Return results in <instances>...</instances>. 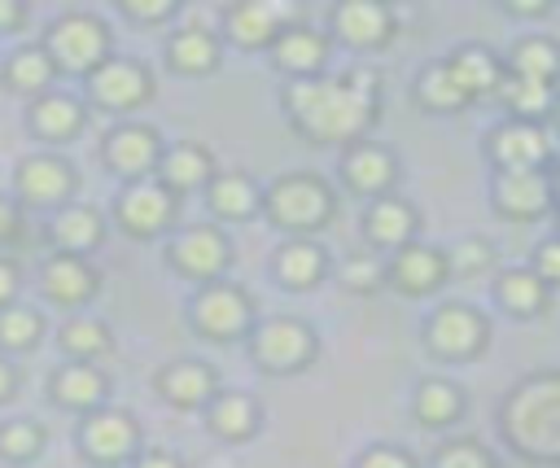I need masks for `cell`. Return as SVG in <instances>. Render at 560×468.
<instances>
[{
    "mask_svg": "<svg viewBox=\"0 0 560 468\" xmlns=\"http://www.w3.org/2000/svg\"><path fill=\"white\" fill-rule=\"evenodd\" d=\"M446 280H451V262L446 249L438 245L411 241L385 258V284L402 297H433L438 289H446Z\"/></svg>",
    "mask_w": 560,
    "mask_h": 468,
    "instance_id": "18",
    "label": "cell"
},
{
    "mask_svg": "<svg viewBox=\"0 0 560 468\" xmlns=\"http://www.w3.org/2000/svg\"><path fill=\"white\" fill-rule=\"evenodd\" d=\"M503 13L508 17H547L551 0H503Z\"/></svg>",
    "mask_w": 560,
    "mask_h": 468,
    "instance_id": "52",
    "label": "cell"
},
{
    "mask_svg": "<svg viewBox=\"0 0 560 468\" xmlns=\"http://www.w3.org/2000/svg\"><path fill=\"white\" fill-rule=\"evenodd\" d=\"M57 350L70 363H101L114 354V328L101 315H70L57 328Z\"/></svg>",
    "mask_w": 560,
    "mask_h": 468,
    "instance_id": "35",
    "label": "cell"
},
{
    "mask_svg": "<svg viewBox=\"0 0 560 468\" xmlns=\"http://www.w3.org/2000/svg\"><path fill=\"white\" fill-rule=\"evenodd\" d=\"M411 411L424 429H451L464 411H468V398L455 381H442V376H429L416 385V398H411Z\"/></svg>",
    "mask_w": 560,
    "mask_h": 468,
    "instance_id": "37",
    "label": "cell"
},
{
    "mask_svg": "<svg viewBox=\"0 0 560 468\" xmlns=\"http://www.w3.org/2000/svg\"><path fill=\"white\" fill-rule=\"evenodd\" d=\"M162 149H166V140H162L158 127H149V122H140V118H122V122H114V127L105 131V140H101V166H105L109 175H118L122 184L149 179V175L158 171Z\"/></svg>",
    "mask_w": 560,
    "mask_h": 468,
    "instance_id": "13",
    "label": "cell"
},
{
    "mask_svg": "<svg viewBox=\"0 0 560 468\" xmlns=\"http://www.w3.org/2000/svg\"><path fill=\"white\" fill-rule=\"evenodd\" d=\"M74 446L92 468H127L144 446V429L127 407L105 402L79 420Z\"/></svg>",
    "mask_w": 560,
    "mask_h": 468,
    "instance_id": "9",
    "label": "cell"
},
{
    "mask_svg": "<svg viewBox=\"0 0 560 468\" xmlns=\"http://www.w3.org/2000/svg\"><path fill=\"white\" fill-rule=\"evenodd\" d=\"M494 96L503 101L508 118L534 122V127H547L551 114H556V105H560V87H551V83H529V79H512V74L503 79V87H499Z\"/></svg>",
    "mask_w": 560,
    "mask_h": 468,
    "instance_id": "36",
    "label": "cell"
},
{
    "mask_svg": "<svg viewBox=\"0 0 560 468\" xmlns=\"http://www.w3.org/2000/svg\"><path fill=\"white\" fill-rule=\"evenodd\" d=\"M109 389L114 385H109V376H105L101 363H70V359H61L48 372V385H44L48 402L61 407V411H74V416H88V411L105 407L109 402Z\"/></svg>",
    "mask_w": 560,
    "mask_h": 468,
    "instance_id": "22",
    "label": "cell"
},
{
    "mask_svg": "<svg viewBox=\"0 0 560 468\" xmlns=\"http://www.w3.org/2000/svg\"><path fill=\"white\" fill-rule=\"evenodd\" d=\"M153 92H158L153 66L140 61V57H127V52L105 57L83 79V105H92L101 114H136L153 101Z\"/></svg>",
    "mask_w": 560,
    "mask_h": 468,
    "instance_id": "7",
    "label": "cell"
},
{
    "mask_svg": "<svg viewBox=\"0 0 560 468\" xmlns=\"http://www.w3.org/2000/svg\"><path fill=\"white\" fill-rule=\"evenodd\" d=\"M490 201L508 223H538L556 210L551 171H494Z\"/></svg>",
    "mask_w": 560,
    "mask_h": 468,
    "instance_id": "17",
    "label": "cell"
},
{
    "mask_svg": "<svg viewBox=\"0 0 560 468\" xmlns=\"http://www.w3.org/2000/svg\"><path fill=\"white\" fill-rule=\"evenodd\" d=\"M22 210H61L79 197V166L57 149H35L13 162V192Z\"/></svg>",
    "mask_w": 560,
    "mask_h": 468,
    "instance_id": "8",
    "label": "cell"
},
{
    "mask_svg": "<svg viewBox=\"0 0 560 468\" xmlns=\"http://www.w3.org/2000/svg\"><path fill=\"white\" fill-rule=\"evenodd\" d=\"M551 184H556V206H560V162H556V171H551Z\"/></svg>",
    "mask_w": 560,
    "mask_h": 468,
    "instance_id": "53",
    "label": "cell"
},
{
    "mask_svg": "<svg viewBox=\"0 0 560 468\" xmlns=\"http://www.w3.org/2000/svg\"><path fill=\"white\" fill-rule=\"evenodd\" d=\"M31 22V9L22 0H0V35H22Z\"/></svg>",
    "mask_w": 560,
    "mask_h": 468,
    "instance_id": "49",
    "label": "cell"
},
{
    "mask_svg": "<svg viewBox=\"0 0 560 468\" xmlns=\"http://www.w3.org/2000/svg\"><path fill=\"white\" fill-rule=\"evenodd\" d=\"M276 232L289 236H319L337 219V192L315 171H284L262 188V210Z\"/></svg>",
    "mask_w": 560,
    "mask_h": 468,
    "instance_id": "2",
    "label": "cell"
},
{
    "mask_svg": "<svg viewBox=\"0 0 560 468\" xmlns=\"http://www.w3.org/2000/svg\"><path fill=\"white\" fill-rule=\"evenodd\" d=\"M429 468H499V464H494V455L481 437H446L433 451Z\"/></svg>",
    "mask_w": 560,
    "mask_h": 468,
    "instance_id": "42",
    "label": "cell"
},
{
    "mask_svg": "<svg viewBox=\"0 0 560 468\" xmlns=\"http://www.w3.org/2000/svg\"><path fill=\"white\" fill-rule=\"evenodd\" d=\"M127 468H184V459L175 451H166V446H140V455Z\"/></svg>",
    "mask_w": 560,
    "mask_h": 468,
    "instance_id": "50",
    "label": "cell"
},
{
    "mask_svg": "<svg viewBox=\"0 0 560 468\" xmlns=\"http://www.w3.org/2000/svg\"><path fill=\"white\" fill-rule=\"evenodd\" d=\"M52 79H57V66L48 61V52H44L39 44H18V48L0 61V87H4L9 96L35 101V96L52 92Z\"/></svg>",
    "mask_w": 560,
    "mask_h": 468,
    "instance_id": "32",
    "label": "cell"
},
{
    "mask_svg": "<svg viewBox=\"0 0 560 468\" xmlns=\"http://www.w3.org/2000/svg\"><path fill=\"white\" fill-rule=\"evenodd\" d=\"M337 175H341V184H346L354 197L376 201V197H389V192L398 188L402 166H398V153H394L389 144H381V140H354V144L341 149Z\"/></svg>",
    "mask_w": 560,
    "mask_h": 468,
    "instance_id": "16",
    "label": "cell"
},
{
    "mask_svg": "<svg viewBox=\"0 0 560 468\" xmlns=\"http://www.w3.org/2000/svg\"><path fill=\"white\" fill-rule=\"evenodd\" d=\"M162 57H166V70H175V74H184V79H206V74H214L219 61H223V39H219L214 26L184 22V26H175V31L166 35Z\"/></svg>",
    "mask_w": 560,
    "mask_h": 468,
    "instance_id": "26",
    "label": "cell"
},
{
    "mask_svg": "<svg viewBox=\"0 0 560 468\" xmlns=\"http://www.w3.org/2000/svg\"><path fill=\"white\" fill-rule=\"evenodd\" d=\"M0 468H4V464H0Z\"/></svg>",
    "mask_w": 560,
    "mask_h": 468,
    "instance_id": "55",
    "label": "cell"
},
{
    "mask_svg": "<svg viewBox=\"0 0 560 468\" xmlns=\"http://www.w3.org/2000/svg\"><path fill=\"white\" fill-rule=\"evenodd\" d=\"M398 22H394V9L381 4V0H337L328 9V39L332 44H346L354 52H376L394 39Z\"/></svg>",
    "mask_w": 560,
    "mask_h": 468,
    "instance_id": "15",
    "label": "cell"
},
{
    "mask_svg": "<svg viewBox=\"0 0 560 468\" xmlns=\"http://www.w3.org/2000/svg\"><path fill=\"white\" fill-rule=\"evenodd\" d=\"M162 258L175 276L184 280H197V284H210V280H228L232 262H236V249H232V236L219 227V223H184L166 236L162 245Z\"/></svg>",
    "mask_w": 560,
    "mask_h": 468,
    "instance_id": "5",
    "label": "cell"
},
{
    "mask_svg": "<svg viewBox=\"0 0 560 468\" xmlns=\"http://www.w3.org/2000/svg\"><path fill=\"white\" fill-rule=\"evenodd\" d=\"M188 324L201 341H245L249 328L258 324V311H254V297L236 284V280H210V284H197L192 302H188Z\"/></svg>",
    "mask_w": 560,
    "mask_h": 468,
    "instance_id": "6",
    "label": "cell"
},
{
    "mask_svg": "<svg viewBox=\"0 0 560 468\" xmlns=\"http://www.w3.org/2000/svg\"><path fill=\"white\" fill-rule=\"evenodd\" d=\"M416 236H420V210L407 197L389 192V197L368 201V210H363V241H368L372 254L385 258V254L411 245Z\"/></svg>",
    "mask_w": 560,
    "mask_h": 468,
    "instance_id": "24",
    "label": "cell"
},
{
    "mask_svg": "<svg viewBox=\"0 0 560 468\" xmlns=\"http://www.w3.org/2000/svg\"><path fill=\"white\" fill-rule=\"evenodd\" d=\"M556 214H560V206H556ZM556 236H560V232H556Z\"/></svg>",
    "mask_w": 560,
    "mask_h": 468,
    "instance_id": "54",
    "label": "cell"
},
{
    "mask_svg": "<svg viewBox=\"0 0 560 468\" xmlns=\"http://www.w3.org/2000/svg\"><path fill=\"white\" fill-rule=\"evenodd\" d=\"M424 346L442 363H472L490 346V319L468 302H442L424 324Z\"/></svg>",
    "mask_w": 560,
    "mask_h": 468,
    "instance_id": "11",
    "label": "cell"
},
{
    "mask_svg": "<svg viewBox=\"0 0 560 468\" xmlns=\"http://www.w3.org/2000/svg\"><path fill=\"white\" fill-rule=\"evenodd\" d=\"M44 337H48V319H44L35 306L13 302V306H4V311H0V354L22 359V354L39 350V341H44Z\"/></svg>",
    "mask_w": 560,
    "mask_h": 468,
    "instance_id": "39",
    "label": "cell"
},
{
    "mask_svg": "<svg viewBox=\"0 0 560 468\" xmlns=\"http://www.w3.org/2000/svg\"><path fill=\"white\" fill-rule=\"evenodd\" d=\"M486 157L494 162V171H556L560 144L551 127L503 118L499 127L486 131Z\"/></svg>",
    "mask_w": 560,
    "mask_h": 468,
    "instance_id": "12",
    "label": "cell"
},
{
    "mask_svg": "<svg viewBox=\"0 0 560 468\" xmlns=\"http://www.w3.org/2000/svg\"><path fill=\"white\" fill-rule=\"evenodd\" d=\"M201 420H206V433L210 437L236 446V442L258 437V429H262V402L249 389H219L201 407Z\"/></svg>",
    "mask_w": 560,
    "mask_h": 468,
    "instance_id": "28",
    "label": "cell"
},
{
    "mask_svg": "<svg viewBox=\"0 0 560 468\" xmlns=\"http://www.w3.org/2000/svg\"><path fill=\"white\" fill-rule=\"evenodd\" d=\"M48 446V429L35 416H13L0 424V464L4 468H31Z\"/></svg>",
    "mask_w": 560,
    "mask_h": 468,
    "instance_id": "40",
    "label": "cell"
},
{
    "mask_svg": "<svg viewBox=\"0 0 560 468\" xmlns=\"http://www.w3.org/2000/svg\"><path fill=\"white\" fill-rule=\"evenodd\" d=\"M39 48L57 66V74L88 79L105 57H114V31L96 9H61L44 26Z\"/></svg>",
    "mask_w": 560,
    "mask_h": 468,
    "instance_id": "3",
    "label": "cell"
},
{
    "mask_svg": "<svg viewBox=\"0 0 560 468\" xmlns=\"http://www.w3.org/2000/svg\"><path fill=\"white\" fill-rule=\"evenodd\" d=\"M210 223H249L262 210V184L249 171H214V179L201 188Z\"/></svg>",
    "mask_w": 560,
    "mask_h": 468,
    "instance_id": "27",
    "label": "cell"
},
{
    "mask_svg": "<svg viewBox=\"0 0 560 468\" xmlns=\"http://www.w3.org/2000/svg\"><path fill=\"white\" fill-rule=\"evenodd\" d=\"M267 57H271V66L284 79H311V74H324V66L332 57V39H328L324 26H315L306 17H293L276 35V44L267 48Z\"/></svg>",
    "mask_w": 560,
    "mask_h": 468,
    "instance_id": "19",
    "label": "cell"
},
{
    "mask_svg": "<svg viewBox=\"0 0 560 468\" xmlns=\"http://www.w3.org/2000/svg\"><path fill=\"white\" fill-rule=\"evenodd\" d=\"M503 70L512 79L560 87V39H551V35H516L508 57H503Z\"/></svg>",
    "mask_w": 560,
    "mask_h": 468,
    "instance_id": "33",
    "label": "cell"
},
{
    "mask_svg": "<svg viewBox=\"0 0 560 468\" xmlns=\"http://www.w3.org/2000/svg\"><path fill=\"white\" fill-rule=\"evenodd\" d=\"M44 232H48L52 254L92 258V254L105 245L109 223H105V214H101L92 201H70V206H61V210L48 214V227H44Z\"/></svg>",
    "mask_w": 560,
    "mask_h": 468,
    "instance_id": "25",
    "label": "cell"
},
{
    "mask_svg": "<svg viewBox=\"0 0 560 468\" xmlns=\"http://www.w3.org/2000/svg\"><path fill=\"white\" fill-rule=\"evenodd\" d=\"M118 13L136 26H162L179 17V0H118Z\"/></svg>",
    "mask_w": 560,
    "mask_h": 468,
    "instance_id": "44",
    "label": "cell"
},
{
    "mask_svg": "<svg viewBox=\"0 0 560 468\" xmlns=\"http://www.w3.org/2000/svg\"><path fill=\"white\" fill-rule=\"evenodd\" d=\"M442 61H446L451 79L459 83V92H464L468 101L494 96V92L503 87V79H508L503 57H499L490 44H459V48H451Z\"/></svg>",
    "mask_w": 560,
    "mask_h": 468,
    "instance_id": "30",
    "label": "cell"
},
{
    "mask_svg": "<svg viewBox=\"0 0 560 468\" xmlns=\"http://www.w3.org/2000/svg\"><path fill=\"white\" fill-rule=\"evenodd\" d=\"M354 468H420V459L407 451V446H394V442H376L359 455Z\"/></svg>",
    "mask_w": 560,
    "mask_h": 468,
    "instance_id": "46",
    "label": "cell"
},
{
    "mask_svg": "<svg viewBox=\"0 0 560 468\" xmlns=\"http://www.w3.org/2000/svg\"><path fill=\"white\" fill-rule=\"evenodd\" d=\"M280 105L302 140L346 149L354 140H368V131L381 122V74L354 66L341 74L324 70L311 79H284Z\"/></svg>",
    "mask_w": 560,
    "mask_h": 468,
    "instance_id": "1",
    "label": "cell"
},
{
    "mask_svg": "<svg viewBox=\"0 0 560 468\" xmlns=\"http://www.w3.org/2000/svg\"><path fill=\"white\" fill-rule=\"evenodd\" d=\"M214 171H219V166H214V153H210L201 140H175V144L162 149L153 179H158L166 192L188 197V192H201V188L214 179Z\"/></svg>",
    "mask_w": 560,
    "mask_h": 468,
    "instance_id": "29",
    "label": "cell"
},
{
    "mask_svg": "<svg viewBox=\"0 0 560 468\" xmlns=\"http://www.w3.org/2000/svg\"><path fill=\"white\" fill-rule=\"evenodd\" d=\"M219 389H223L219 385V367L206 363V359H192V354L171 359V363H162L153 372V394L175 411H201Z\"/></svg>",
    "mask_w": 560,
    "mask_h": 468,
    "instance_id": "20",
    "label": "cell"
},
{
    "mask_svg": "<svg viewBox=\"0 0 560 468\" xmlns=\"http://www.w3.org/2000/svg\"><path fill=\"white\" fill-rule=\"evenodd\" d=\"M88 127V105H83V96H74V92H44V96H35L31 105H26V131L35 136V140H44L48 149H57L61 153V144H70L79 131Z\"/></svg>",
    "mask_w": 560,
    "mask_h": 468,
    "instance_id": "23",
    "label": "cell"
},
{
    "mask_svg": "<svg viewBox=\"0 0 560 468\" xmlns=\"http://www.w3.org/2000/svg\"><path fill=\"white\" fill-rule=\"evenodd\" d=\"M411 96H416V105H420V109H429V114H459V109H468V105H472V101L459 92V83L451 79V70H446V61H442V57H438V61H429V66L416 74Z\"/></svg>",
    "mask_w": 560,
    "mask_h": 468,
    "instance_id": "38",
    "label": "cell"
},
{
    "mask_svg": "<svg viewBox=\"0 0 560 468\" xmlns=\"http://www.w3.org/2000/svg\"><path fill=\"white\" fill-rule=\"evenodd\" d=\"M271 276H276V284H284L289 293L319 289L324 276H328V254H324V245L311 241V236H289V241L271 254Z\"/></svg>",
    "mask_w": 560,
    "mask_h": 468,
    "instance_id": "31",
    "label": "cell"
},
{
    "mask_svg": "<svg viewBox=\"0 0 560 468\" xmlns=\"http://www.w3.org/2000/svg\"><path fill=\"white\" fill-rule=\"evenodd\" d=\"M446 262H451V276H486L494 267V245L486 236H464L446 249Z\"/></svg>",
    "mask_w": 560,
    "mask_h": 468,
    "instance_id": "43",
    "label": "cell"
},
{
    "mask_svg": "<svg viewBox=\"0 0 560 468\" xmlns=\"http://www.w3.org/2000/svg\"><path fill=\"white\" fill-rule=\"evenodd\" d=\"M494 302L512 319H542L551 306V289L529 271V267H503L494 276Z\"/></svg>",
    "mask_w": 560,
    "mask_h": 468,
    "instance_id": "34",
    "label": "cell"
},
{
    "mask_svg": "<svg viewBox=\"0 0 560 468\" xmlns=\"http://www.w3.org/2000/svg\"><path fill=\"white\" fill-rule=\"evenodd\" d=\"M337 280H341L346 293H354V297H372V293L385 289V258L372 254V249L363 245V249H354L350 258H341Z\"/></svg>",
    "mask_w": 560,
    "mask_h": 468,
    "instance_id": "41",
    "label": "cell"
},
{
    "mask_svg": "<svg viewBox=\"0 0 560 468\" xmlns=\"http://www.w3.org/2000/svg\"><path fill=\"white\" fill-rule=\"evenodd\" d=\"M39 293L52 306L79 311L101 293V267L79 254H48L39 262Z\"/></svg>",
    "mask_w": 560,
    "mask_h": 468,
    "instance_id": "21",
    "label": "cell"
},
{
    "mask_svg": "<svg viewBox=\"0 0 560 468\" xmlns=\"http://www.w3.org/2000/svg\"><path fill=\"white\" fill-rule=\"evenodd\" d=\"M109 210H114V223H118L122 236H131V241H158V236H171V232H175L179 197L166 192V188L149 175V179L118 184Z\"/></svg>",
    "mask_w": 560,
    "mask_h": 468,
    "instance_id": "10",
    "label": "cell"
},
{
    "mask_svg": "<svg viewBox=\"0 0 560 468\" xmlns=\"http://www.w3.org/2000/svg\"><path fill=\"white\" fill-rule=\"evenodd\" d=\"M293 17H302V9H284L267 0H236L219 13V39H228L241 52H267Z\"/></svg>",
    "mask_w": 560,
    "mask_h": 468,
    "instance_id": "14",
    "label": "cell"
},
{
    "mask_svg": "<svg viewBox=\"0 0 560 468\" xmlns=\"http://www.w3.org/2000/svg\"><path fill=\"white\" fill-rule=\"evenodd\" d=\"M529 271H534L551 293L560 289V236L538 241V249H534V258H529Z\"/></svg>",
    "mask_w": 560,
    "mask_h": 468,
    "instance_id": "47",
    "label": "cell"
},
{
    "mask_svg": "<svg viewBox=\"0 0 560 468\" xmlns=\"http://www.w3.org/2000/svg\"><path fill=\"white\" fill-rule=\"evenodd\" d=\"M249 363L267 376H298L319 359V337L306 319L293 315H276V319H258L245 337Z\"/></svg>",
    "mask_w": 560,
    "mask_h": 468,
    "instance_id": "4",
    "label": "cell"
},
{
    "mask_svg": "<svg viewBox=\"0 0 560 468\" xmlns=\"http://www.w3.org/2000/svg\"><path fill=\"white\" fill-rule=\"evenodd\" d=\"M22 241H26V210L9 192H0V254H13Z\"/></svg>",
    "mask_w": 560,
    "mask_h": 468,
    "instance_id": "45",
    "label": "cell"
},
{
    "mask_svg": "<svg viewBox=\"0 0 560 468\" xmlns=\"http://www.w3.org/2000/svg\"><path fill=\"white\" fill-rule=\"evenodd\" d=\"M22 293V262L13 254H0V311L13 306Z\"/></svg>",
    "mask_w": 560,
    "mask_h": 468,
    "instance_id": "48",
    "label": "cell"
},
{
    "mask_svg": "<svg viewBox=\"0 0 560 468\" xmlns=\"http://www.w3.org/2000/svg\"><path fill=\"white\" fill-rule=\"evenodd\" d=\"M18 385H22V367H18V359L0 354V407H9V402L18 398Z\"/></svg>",
    "mask_w": 560,
    "mask_h": 468,
    "instance_id": "51",
    "label": "cell"
}]
</instances>
